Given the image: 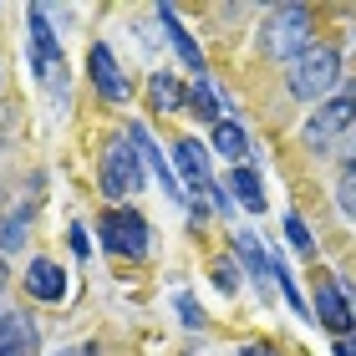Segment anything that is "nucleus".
<instances>
[{"label":"nucleus","instance_id":"a878e982","mask_svg":"<svg viewBox=\"0 0 356 356\" xmlns=\"http://www.w3.org/2000/svg\"><path fill=\"white\" fill-rule=\"evenodd\" d=\"M336 356H356V331H351V336H341V341H336Z\"/></svg>","mask_w":356,"mask_h":356},{"label":"nucleus","instance_id":"7ed1b4c3","mask_svg":"<svg viewBox=\"0 0 356 356\" xmlns=\"http://www.w3.org/2000/svg\"><path fill=\"white\" fill-rule=\"evenodd\" d=\"M356 127V92H336L331 102H321L311 118H305V148L311 153H331L336 143H346V133Z\"/></svg>","mask_w":356,"mask_h":356},{"label":"nucleus","instance_id":"9d476101","mask_svg":"<svg viewBox=\"0 0 356 356\" xmlns=\"http://www.w3.org/2000/svg\"><path fill=\"white\" fill-rule=\"evenodd\" d=\"M158 21H163V31H168V36H173V51H178V56H184V67L193 72V82H204V72H209V61H204V51H199V41H193V36H188V31H184V21H178V15H173L168 6H158Z\"/></svg>","mask_w":356,"mask_h":356},{"label":"nucleus","instance_id":"b1692460","mask_svg":"<svg viewBox=\"0 0 356 356\" xmlns=\"http://www.w3.org/2000/svg\"><path fill=\"white\" fill-rule=\"evenodd\" d=\"M341 158H346V168H356V127H351L346 143H341Z\"/></svg>","mask_w":356,"mask_h":356},{"label":"nucleus","instance_id":"cd10ccee","mask_svg":"<svg viewBox=\"0 0 356 356\" xmlns=\"http://www.w3.org/2000/svg\"><path fill=\"white\" fill-rule=\"evenodd\" d=\"M239 356H275V351H265V346H245Z\"/></svg>","mask_w":356,"mask_h":356},{"label":"nucleus","instance_id":"c85d7f7f","mask_svg":"<svg viewBox=\"0 0 356 356\" xmlns=\"http://www.w3.org/2000/svg\"><path fill=\"white\" fill-rule=\"evenodd\" d=\"M0 285H6V260H0Z\"/></svg>","mask_w":356,"mask_h":356},{"label":"nucleus","instance_id":"5701e85b","mask_svg":"<svg viewBox=\"0 0 356 356\" xmlns=\"http://www.w3.org/2000/svg\"><path fill=\"white\" fill-rule=\"evenodd\" d=\"M214 280H219V290H224V296H229V290L239 285V275H234V265H219V275H214Z\"/></svg>","mask_w":356,"mask_h":356},{"label":"nucleus","instance_id":"2eb2a0df","mask_svg":"<svg viewBox=\"0 0 356 356\" xmlns=\"http://www.w3.org/2000/svg\"><path fill=\"white\" fill-rule=\"evenodd\" d=\"M148 97H153V107H158V112H178V107H188L184 82H178V76H168V72L148 76Z\"/></svg>","mask_w":356,"mask_h":356},{"label":"nucleus","instance_id":"1a4fd4ad","mask_svg":"<svg viewBox=\"0 0 356 356\" xmlns=\"http://www.w3.org/2000/svg\"><path fill=\"white\" fill-rule=\"evenodd\" d=\"M127 138H133V148L143 153V163L158 173V184L168 188V199H173V204H188V199H184V188H178V178H173V163H168L163 153H158V143L148 138V127H138V122H133V127H127Z\"/></svg>","mask_w":356,"mask_h":356},{"label":"nucleus","instance_id":"f257e3e1","mask_svg":"<svg viewBox=\"0 0 356 356\" xmlns=\"http://www.w3.org/2000/svg\"><path fill=\"white\" fill-rule=\"evenodd\" d=\"M290 76V97H296V102H331L336 97V82H341V51H336V46H311V51L305 56H296L285 67Z\"/></svg>","mask_w":356,"mask_h":356},{"label":"nucleus","instance_id":"20e7f679","mask_svg":"<svg viewBox=\"0 0 356 356\" xmlns=\"http://www.w3.org/2000/svg\"><path fill=\"white\" fill-rule=\"evenodd\" d=\"M143 173H148V163L133 148V138H112L107 153H102V193L118 199V209H122V199H133L143 188Z\"/></svg>","mask_w":356,"mask_h":356},{"label":"nucleus","instance_id":"393cba45","mask_svg":"<svg viewBox=\"0 0 356 356\" xmlns=\"http://www.w3.org/2000/svg\"><path fill=\"white\" fill-rule=\"evenodd\" d=\"M72 250H76V254H87V250H92V239H87V229H72Z\"/></svg>","mask_w":356,"mask_h":356},{"label":"nucleus","instance_id":"423d86ee","mask_svg":"<svg viewBox=\"0 0 356 356\" xmlns=\"http://www.w3.org/2000/svg\"><path fill=\"white\" fill-rule=\"evenodd\" d=\"M26 21H31V56H36L41 82L61 97V92H67V56H61L56 31H51V21H46V6H31V10H26Z\"/></svg>","mask_w":356,"mask_h":356},{"label":"nucleus","instance_id":"412c9836","mask_svg":"<svg viewBox=\"0 0 356 356\" xmlns=\"http://www.w3.org/2000/svg\"><path fill=\"white\" fill-rule=\"evenodd\" d=\"M336 204H341L346 219H356V168L341 173V184H336Z\"/></svg>","mask_w":356,"mask_h":356},{"label":"nucleus","instance_id":"aec40b11","mask_svg":"<svg viewBox=\"0 0 356 356\" xmlns=\"http://www.w3.org/2000/svg\"><path fill=\"white\" fill-rule=\"evenodd\" d=\"M188 107H199L204 118H219V97H214V87H209V76H204V82H193V92H188Z\"/></svg>","mask_w":356,"mask_h":356},{"label":"nucleus","instance_id":"6e6552de","mask_svg":"<svg viewBox=\"0 0 356 356\" xmlns=\"http://www.w3.org/2000/svg\"><path fill=\"white\" fill-rule=\"evenodd\" d=\"M87 72H92V87L107 97V102H127V82H122V67H118V56L107 51L102 41L87 51Z\"/></svg>","mask_w":356,"mask_h":356},{"label":"nucleus","instance_id":"f8f14e48","mask_svg":"<svg viewBox=\"0 0 356 356\" xmlns=\"http://www.w3.org/2000/svg\"><path fill=\"white\" fill-rule=\"evenodd\" d=\"M26 290H31L36 300L56 305L61 296H67V275H61L56 260H31V270H26Z\"/></svg>","mask_w":356,"mask_h":356},{"label":"nucleus","instance_id":"0eeeda50","mask_svg":"<svg viewBox=\"0 0 356 356\" xmlns=\"http://www.w3.org/2000/svg\"><path fill=\"white\" fill-rule=\"evenodd\" d=\"M311 321H321L326 331H336V341L351 336V300H346V285H341V280H321V285H316Z\"/></svg>","mask_w":356,"mask_h":356},{"label":"nucleus","instance_id":"f03ea898","mask_svg":"<svg viewBox=\"0 0 356 356\" xmlns=\"http://www.w3.org/2000/svg\"><path fill=\"white\" fill-rule=\"evenodd\" d=\"M311 10L305 6H275L270 15H265V26H260V51L265 56H275V61H296V56H305L311 51Z\"/></svg>","mask_w":356,"mask_h":356},{"label":"nucleus","instance_id":"a211bd4d","mask_svg":"<svg viewBox=\"0 0 356 356\" xmlns=\"http://www.w3.org/2000/svg\"><path fill=\"white\" fill-rule=\"evenodd\" d=\"M26 224H31V209H15V214L0 224V254H15L26 245Z\"/></svg>","mask_w":356,"mask_h":356},{"label":"nucleus","instance_id":"bb28decb","mask_svg":"<svg viewBox=\"0 0 356 356\" xmlns=\"http://www.w3.org/2000/svg\"><path fill=\"white\" fill-rule=\"evenodd\" d=\"M61 356H97V351H92V346H67Z\"/></svg>","mask_w":356,"mask_h":356},{"label":"nucleus","instance_id":"4be33fe9","mask_svg":"<svg viewBox=\"0 0 356 356\" xmlns=\"http://www.w3.org/2000/svg\"><path fill=\"white\" fill-rule=\"evenodd\" d=\"M173 305H178V316H184V326H188V331H199V326H204V311H199V300H193V296H178Z\"/></svg>","mask_w":356,"mask_h":356},{"label":"nucleus","instance_id":"39448f33","mask_svg":"<svg viewBox=\"0 0 356 356\" xmlns=\"http://www.w3.org/2000/svg\"><path fill=\"white\" fill-rule=\"evenodd\" d=\"M97 234H102L107 250L122 254V260H143V254H148V239H153L148 219H143L138 209H107V214L97 219Z\"/></svg>","mask_w":356,"mask_h":356},{"label":"nucleus","instance_id":"f3484780","mask_svg":"<svg viewBox=\"0 0 356 356\" xmlns=\"http://www.w3.org/2000/svg\"><path fill=\"white\" fill-rule=\"evenodd\" d=\"M229 188L239 193V204H245L250 214H254V209H265V188H260V178H254L250 168H234L229 173Z\"/></svg>","mask_w":356,"mask_h":356},{"label":"nucleus","instance_id":"ddd939ff","mask_svg":"<svg viewBox=\"0 0 356 356\" xmlns=\"http://www.w3.org/2000/svg\"><path fill=\"white\" fill-rule=\"evenodd\" d=\"M173 153H178V173L188 178V188H193V193H209V188H214V184H209V153H204V143H199V138H184Z\"/></svg>","mask_w":356,"mask_h":356},{"label":"nucleus","instance_id":"6ab92c4d","mask_svg":"<svg viewBox=\"0 0 356 356\" xmlns=\"http://www.w3.org/2000/svg\"><path fill=\"white\" fill-rule=\"evenodd\" d=\"M285 239H290V250H296V254H305V260L316 254V239H311V229H305L300 214H285Z\"/></svg>","mask_w":356,"mask_h":356},{"label":"nucleus","instance_id":"9b49d317","mask_svg":"<svg viewBox=\"0 0 356 356\" xmlns=\"http://www.w3.org/2000/svg\"><path fill=\"white\" fill-rule=\"evenodd\" d=\"M0 356H36V326L21 311H0Z\"/></svg>","mask_w":356,"mask_h":356},{"label":"nucleus","instance_id":"4468645a","mask_svg":"<svg viewBox=\"0 0 356 356\" xmlns=\"http://www.w3.org/2000/svg\"><path fill=\"white\" fill-rule=\"evenodd\" d=\"M209 143H214V153H219V158H250V138H245V127L229 122V118H219V122H214Z\"/></svg>","mask_w":356,"mask_h":356},{"label":"nucleus","instance_id":"dca6fc26","mask_svg":"<svg viewBox=\"0 0 356 356\" xmlns=\"http://www.w3.org/2000/svg\"><path fill=\"white\" fill-rule=\"evenodd\" d=\"M234 250H239V260L250 265V280H265V275H270V260H265L260 234H254V229H239L234 234Z\"/></svg>","mask_w":356,"mask_h":356}]
</instances>
